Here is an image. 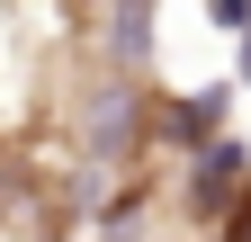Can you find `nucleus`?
<instances>
[{
	"instance_id": "nucleus-1",
	"label": "nucleus",
	"mask_w": 251,
	"mask_h": 242,
	"mask_svg": "<svg viewBox=\"0 0 251 242\" xmlns=\"http://www.w3.org/2000/svg\"><path fill=\"white\" fill-rule=\"evenodd\" d=\"M242 189H251V179H242V144H215L206 170H198V206H206V216H225Z\"/></svg>"
},
{
	"instance_id": "nucleus-2",
	"label": "nucleus",
	"mask_w": 251,
	"mask_h": 242,
	"mask_svg": "<svg viewBox=\"0 0 251 242\" xmlns=\"http://www.w3.org/2000/svg\"><path fill=\"white\" fill-rule=\"evenodd\" d=\"M215 242H251V189L225 206V216H215Z\"/></svg>"
},
{
	"instance_id": "nucleus-3",
	"label": "nucleus",
	"mask_w": 251,
	"mask_h": 242,
	"mask_svg": "<svg viewBox=\"0 0 251 242\" xmlns=\"http://www.w3.org/2000/svg\"><path fill=\"white\" fill-rule=\"evenodd\" d=\"M206 9H215V18H225V27H233V36H242V27H251V0H206Z\"/></svg>"
},
{
	"instance_id": "nucleus-4",
	"label": "nucleus",
	"mask_w": 251,
	"mask_h": 242,
	"mask_svg": "<svg viewBox=\"0 0 251 242\" xmlns=\"http://www.w3.org/2000/svg\"><path fill=\"white\" fill-rule=\"evenodd\" d=\"M242 81H251V27H242Z\"/></svg>"
}]
</instances>
